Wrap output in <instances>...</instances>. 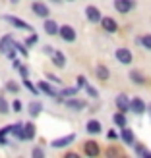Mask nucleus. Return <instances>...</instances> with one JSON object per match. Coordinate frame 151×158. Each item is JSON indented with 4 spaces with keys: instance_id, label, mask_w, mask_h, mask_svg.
<instances>
[{
    "instance_id": "nucleus-1",
    "label": "nucleus",
    "mask_w": 151,
    "mask_h": 158,
    "mask_svg": "<svg viewBox=\"0 0 151 158\" xmlns=\"http://www.w3.org/2000/svg\"><path fill=\"white\" fill-rule=\"evenodd\" d=\"M0 52H2L6 58L16 60L18 50H16V46H14V37L12 35H4L2 39H0Z\"/></svg>"
},
{
    "instance_id": "nucleus-2",
    "label": "nucleus",
    "mask_w": 151,
    "mask_h": 158,
    "mask_svg": "<svg viewBox=\"0 0 151 158\" xmlns=\"http://www.w3.org/2000/svg\"><path fill=\"white\" fill-rule=\"evenodd\" d=\"M37 85H39V89H41V93H45L47 97L54 98L56 102H64V98L60 97V91H56V89H54V87H52L49 81H39Z\"/></svg>"
},
{
    "instance_id": "nucleus-3",
    "label": "nucleus",
    "mask_w": 151,
    "mask_h": 158,
    "mask_svg": "<svg viewBox=\"0 0 151 158\" xmlns=\"http://www.w3.org/2000/svg\"><path fill=\"white\" fill-rule=\"evenodd\" d=\"M4 19H6L8 23H10V25H14L16 29H21V31H33V27H31L27 21L20 19L18 15H12V14H4Z\"/></svg>"
},
{
    "instance_id": "nucleus-4",
    "label": "nucleus",
    "mask_w": 151,
    "mask_h": 158,
    "mask_svg": "<svg viewBox=\"0 0 151 158\" xmlns=\"http://www.w3.org/2000/svg\"><path fill=\"white\" fill-rule=\"evenodd\" d=\"M31 12H33L35 15H39V18H43V19H47L51 15L49 6H47L43 0H33V4H31Z\"/></svg>"
},
{
    "instance_id": "nucleus-5",
    "label": "nucleus",
    "mask_w": 151,
    "mask_h": 158,
    "mask_svg": "<svg viewBox=\"0 0 151 158\" xmlns=\"http://www.w3.org/2000/svg\"><path fill=\"white\" fill-rule=\"evenodd\" d=\"M76 141V133H68V135H64V137H58V139H52L51 141V147L52 148H66V147H70Z\"/></svg>"
},
{
    "instance_id": "nucleus-6",
    "label": "nucleus",
    "mask_w": 151,
    "mask_h": 158,
    "mask_svg": "<svg viewBox=\"0 0 151 158\" xmlns=\"http://www.w3.org/2000/svg\"><path fill=\"white\" fill-rule=\"evenodd\" d=\"M58 37L62 39V41H66V43H74L76 41V29L72 25H60V31H58Z\"/></svg>"
},
{
    "instance_id": "nucleus-7",
    "label": "nucleus",
    "mask_w": 151,
    "mask_h": 158,
    "mask_svg": "<svg viewBox=\"0 0 151 158\" xmlns=\"http://www.w3.org/2000/svg\"><path fill=\"white\" fill-rule=\"evenodd\" d=\"M64 106H66L68 110H74V112H82V110L87 106V102H85V100H82V98L70 97V98H66V100H64Z\"/></svg>"
},
{
    "instance_id": "nucleus-8",
    "label": "nucleus",
    "mask_w": 151,
    "mask_h": 158,
    "mask_svg": "<svg viewBox=\"0 0 151 158\" xmlns=\"http://www.w3.org/2000/svg\"><path fill=\"white\" fill-rule=\"evenodd\" d=\"M130 112H134L136 116H141V114L147 112V104H145V102L141 100L140 97H136V98L130 100Z\"/></svg>"
},
{
    "instance_id": "nucleus-9",
    "label": "nucleus",
    "mask_w": 151,
    "mask_h": 158,
    "mask_svg": "<svg viewBox=\"0 0 151 158\" xmlns=\"http://www.w3.org/2000/svg\"><path fill=\"white\" fill-rule=\"evenodd\" d=\"M114 56H116V60L120 62V64H124V66H130L132 64V60H134V56H132V50H128V48H116V52H114Z\"/></svg>"
},
{
    "instance_id": "nucleus-10",
    "label": "nucleus",
    "mask_w": 151,
    "mask_h": 158,
    "mask_svg": "<svg viewBox=\"0 0 151 158\" xmlns=\"http://www.w3.org/2000/svg\"><path fill=\"white\" fill-rule=\"evenodd\" d=\"M136 8V2L134 0H114V10L118 14H128Z\"/></svg>"
},
{
    "instance_id": "nucleus-11",
    "label": "nucleus",
    "mask_w": 151,
    "mask_h": 158,
    "mask_svg": "<svg viewBox=\"0 0 151 158\" xmlns=\"http://www.w3.org/2000/svg\"><path fill=\"white\" fill-rule=\"evenodd\" d=\"M85 18L89 19L91 23H101L103 14H101V10H99L97 6H87L85 8Z\"/></svg>"
},
{
    "instance_id": "nucleus-12",
    "label": "nucleus",
    "mask_w": 151,
    "mask_h": 158,
    "mask_svg": "<svg viewBox=\"0 0 151 158\" xmlns=\"http://www.w3.org/2000/svg\"><path fill=\"white\" fill-rule=\"evenodd\" d=\"M114 104H116V108L120 110V112H130V98H128V94H124V93H120L118 97L114 98Z\"/></svg>"
},
{
    "instance_id": "nucleus-13",
    "label": "nucleus",
    "mask_w": 151,
    "mask_h": 158,
    "mask_svg": "<svg viewBox=\"0 0 151 158\" xmlns=\"http://www.w3.org/2000/svg\"><path fill=\"white\" fill-rule=\"evenodd\" d=\"M120 141H122L124 145H128V147H134V145H136V137H134V131L128 127V125L120 129Z\"/></svg>"
},
{
    "instance_id": "nucleus-14",
    "label": "nucleus",
    "mask_w": 151,
    "mask_h": 158,
    "mask_svg": "<svg viewBox=\"0 0 151 158\" xmlns=\"http://www.w3.org/2000/svg\"><path fill=\"white\" fill-rule=\"evenodd\" d=\"M12 135L18 141H27V137H25V123H23V122L12 123Z\"/></svg>"
},
{
    "instance_id": "nucleus-15",
    "label": "nucleus",
    "mask_w": 151,
    "mask_h": 158,
    "mask_svg": "<svg viewBox=\"0 0 151 158\" xmlns=\"http://www.w3.org/2000/svg\"><path fill=\"white\" fill-rule=\"evenodd\" d=\"M83 152L87 154V156H99V152H101V148H99V145H97V141H85V145H83Z\"/></svg>"
},
{
    "instance_id": "nucleus-16",
    "label": "nucleus",
    "mask_w": 151,
    "mask_h": 158,
    "mask_svg": "<svg viewBox=\"0 0 151 158\" xmlns=\"http://www.w3.org/2000/svg\"><path fill=\"white\" fill-rule=\"evenodd\" d=\"M51 60H52V66H56L58 69H64L66 68V56H64V52H62V50H54Z\"/></svg>"
},
{
    "instance_id": "nucleus-17",
    "label": "nucleus",
    "mask_w": 151,
    "mask_h": 158,
    "mask_svg": "<svg viewBox=\"0 0 151 158\" xmlns=\"http://www.w3.org/2000/svg\"><path fill=\"white\" fill-rule=\"evenodd\" d=\"M101 25H103V29H105L107 33H116V31H118V23H116V19L109 18V15H105V18L101 19Z\"/></svg>"
},
{
    "instance_id": "nucleus-18",
    "label": "nucleus",
    "mask_w": 151,
    "mask_h": 158,
    "mask_svg": "<svg viewBox=\"0 0 151 158\" xmlns=\"http://www.w3.org/2000/svg\"><path fill=\"white\" fill-rule=\"evenodd\" d=\"M41 112H43V102L41 100H31L29 104H27V114L31 118H37Z\"/></svg>"
},
{
    "instance_id": "nucleus-19",
    "label": "nucleus",
    "mask_w": 151,
    "mask_h": 158,
    "mask_svg": "<svg viewBox=\"0 0 151 158\" xmlns=\"http://www.w3.org/2000/svg\"><path fill=\"white\" fill-rule=\"evenodd\" d=\"M43 29H45V33L47 35H58V31H60V25L54 19H45V23H43Z\"/></svg>"
},
{
    "instance_id": "nucleus-20",
    "label": "nucleus",
    "mask_w": 151,
    "mask_h": 158,
    "mask_svg": "<svg viewBox=\"0 0 151 158\" xmlns=\"http://www.w3.org/2000/svg\"><path fill=\"white\" fill-rule=\"evenodd\" d=\"M101 129H103V125H101L99 120H89V122L85 123V131L89 133V135H99Z\"/></svg>"
},
{
    "instance_id": "nucleus-21",
    "label": "nucleus",
    "mask_w": 151,
    "mask_h": 158,
    "mask_svg": "<svg viewBox=\"0 0 151 158\" xmlns=\"http://www.w3.org/2000/svg\"><path fill=\"white\" fill-rule=\"evenodd\" d=\"M95 75H97V79H99V81H109L110 72H109V68H107V66L97 64V66H95Z\"/></svg>"
},
{
    "instance_id": "nucleus-22",
    "label": "nucleus",
    "mask_w": 151,
    "mask_h": 158,
    "mask_svg": "<svg viewBox=\"0 0 151 158\" xmlns=\"http://www.w3.org/2000/svg\"><path fill=\"white\" fill-rule=\"evenodd\" d=\"M113 122H114V125L116 127H126V125H128V120H126V114L124 112H120V110H118V112L113 116Z\"/></svg>"
},
{
    "instance_id": "nucleus-23",
    "label": "nucleus",
    "mask_w": 151,
    "mask_h": 158,
    "mask_svg": "<svg viewBox=\"0 0 151 158\" xmlns=\"http://www.w3.org/2000/svg\"><path fill=\"white\" fill-rule=\"evenodd\" d=\"M21 83L25 85V89H27L31 94H33V97H39L41 89H39V85H33V83H31V81H29V77H21Z\"/></svg>"
},
{
    "instance_id": "nucleus-24",
    "label": "nucleus",
    "mask_w": 151,
    "mask_h": 158,
    "mask_svg": "<svg viewBox=\"0 0 151 158\" xmlns=\"http://www.w3.org/2000/svg\"><path fill=\"white\" fill-rule=\"evenodd\" d=\"M12 68L16 69V72H20V75H21V77H29V69H27V66L23 64V62H20V60H14Z\"/></svg>"
},
{
    "instance_id": "nucleus-25",
    "label": "nucleus",
    "mask_w": 151,
    "mask_h": 158,
    "mask_svg": "<svg viewBox=\"0 0 151 158\" xmlns=\"http://www.w3.org/2000/svg\"><path fill=\"white\" fill-rule=\"evenodd\" d=\"M130 79H132V81L136 83V85H144V83L147 81L145 75L141 73V72H138V69H132V72H130Z\"/></svg>"
},
{
    "instance_id": "nucleus-26",
    "label": "nucleus",
    "mask_w": 151,
    "mask_h": 158,
    "mask_svg": "<svg viewBox=\"0 0 151 158\" xmlns=\"http://www.w3.org/2000/svg\"><path fill=\"white\" fill-rule=\"evenodd\" d=\"M134 152H136L138 156H144V158H151V152L147 151V148L141 145V143H136L134 145Z\"/></svg>"
},
{
    "instance_id": "nucleus-27",
    "label": "nucleus",
    "mask_w": 151,
    "mask_h": 158,
    "mask_svg": "<svg viewBox=\"0 0 151 158\" xmlns=\"http://www.w3.org/2000/svg\"><path fill=\"white\" fill-rule=\"evenodd\" d=\"M35 135H37L35 123H31V122H27V123H25V137H27V141H31V139H35Z\"/></svg>"
},
{
    "instance_id": "nucleus-28",
    "label": "nucleus",
    "mask_w": 151,
    "mask_h": 158,
    "mask_svg": "<svg viewBox=\"0 0 151 158\" xmlns=\"http://www.w3.org/2000/svg\"><path fill=\"white\" fill-rule=\"evenodd\" d=\"M14 46H16V50H18L23 58H27V56H29V50H27L29 46H27L25 43H18V41H14Z\"/></svg>"
},
{
    "instance_id": "nucleus-29",
    "label": "nucleus",
    "mask_w": 151,
    "mask_h": 158,
    "mask_svg": "<svg viewBox=\"0 0 151 158\" xmlns=\"http://www.w3.org/2000/svg\"><path fill=\"white\" fill-rule=\"evenodd\" d=\"M12 112V104H10V102H8L4 97H0V114H10Z\"/></svg>"
},
{
    "instance_id": "nucleus-30",
    "label": "nucleus",
    "mask_w": 151,
    "mask_h": 158,
    "mask_svg": "<svg viewBox=\"0 0 151 158\" xmlns=\"http://www.w3.org/2000/svg\"><path fill=\"white\" fill-rule=\"evenodd\" d=\"M78 91H79V87H78V85H76V87H66V89H62V91H60V97H76Z\"/></svg>"
},
{
    "instance_id": "nucleus-31",
    "label": "nucleus",
    "mask_w": 151,
    "mask_h": 158,
    "mask_svg": "<svg viewBox=\"0 0 151 158\" xmlns=\"http://www.w3.org/2000/svg\"><path fill=\"white\" fill-rule=\"evenodd\" d=\"M140 44L144 46L145 50H151V33H147V35H141V37H140Z\"/></svg>"
},
{
    "instance_id": "nucleus-32",
    "label": "nucleus",
    "mask_w": 151,
    "mask_h": 158,
    "mask_svg": "<svg viewBox=\"0 0 151 158\" xmlns=\"http://www.w3.org/2000/svg\"><path fill=\"white\" fill-rule=\"evenodd\" d=\"M4 89L8 91V93H12V94H18L20 93V85L16 83V81H6V87Z\"/></svg>"
},
{
    "instance_id": "nucleus-33",
    "label": "nucleus",
    "mask_w": 151,
    "mask_h": 158,
    "mask_svg": "<svg viewBox=\"0 0 151 158\" xmlns=\"http://www.w3.org/2000/svg\"><path fill=\"white\" fill-rule=\"evenodd\" d=\"M12 112H16V114L23 112V102H21L20 98H16V100L12 102Z\"/></svg>"
},
{
    "instance_id": "nucleus-34",
    "label": "nucleus",
    "mask_w": 151,
    "mask_h": 158,
    "mask_svg": "<svg viewBox=\"0 0 151 158\" xmlns=\"http://www.w3.org/2000/svg\"><path fill=\"white\" fill-rule=\"evenodd\" d=\"M85 93L89 94L91 98H97V97H99V91L95 89V87H91V85H87V87H85Z\"/></svg>"
},
{
    "instance_id": "nucleus-35",
    "label": "nucleus",
    "mask_w": 151,
    "mask_h": 158,
    "mask_svg": "<svg viewBox=\"0 0 151 158\" xmlns=\"http://www.w3.org/2000/svg\"><path fill=\"white\" fill-rule=\"evenodd\" d=\"M31 156H33V158H43L45 156V151H43L41 147H35L33 151H31Z\"/></svg>"
},
{
    "instance_id": "nucleus-36",
    "label": "nucleus",
    "mask_w": 151,
    "mask_h": 158,
    "mask_svg": "<svg viewBox=\"0 0 151 158\" xmlns=\"http://www.w3.org/2000/svg\"><path fill=\"white\" fill-rule=\"evenodd\" d=\"M37 41H39V35H37V33H33L31 37H27V39H25V44H27V46H33V44H37Z\"/></svg>"
},
{
    "instance_id": "nucleus-37",
    "label": "nucleus",
    "mask_w": 151,
    "mask_h": 158,
    "mask_svg": "<svg viewBox=\"0 0 151 158\" xmlns=\"http://www.w3.org/2000/svg\"><path fill=\"white\" fill-rule=\"evenodd\" d=\"M76 81H78V87H79V89H85V87L89 85V83H87V79H85V75H78Z\"/></svg>"
},
{
    "instance_id": "nucleus-38",
    "label": "nucleus",
    "mask_w": 151,
    "mask_h": 158,
    "mask_svg": "<svg viewBox=\"0 0 151 158\" xmlns=\"http://www.w3.org/2000/svg\"><path fill=\"white\" fill-rule=\"evenodd\" d=\"M47 79H49V81H52V83H62V79H60L58 75L51 73V72H47Z\"/></svg>"
},
{
    "instance_id": "nucleus-39",
    "label": "nucleus",
    "mask_w": 151,
    "mask_h": 158,
    "mask_svg": "<svg viewBox=\"0 0 151 158\" xmlns=\"http://www.w3.org/2000/svg\"><path fill=\"white\" fill-rule=\"evenodd\" d=\"M107 137H109L110 141H116V139H120V133H116L114 129H110V131L107 133Z\"/></svg>"
},
{
    "instance_id": "nucleus-40",
    "label": "nucleus",
    "mask_w": 151,
    "mask_h": 158,
    "mask_svg": "<svg viewBox=\"0 0 151 158\" xmlns=\"http://www.w3.org/2000/svg\"><path fill=\"white\" fill-rule=\"evenodd\" d=\"M54 50H56V48H52L51 44H45V46H43V52L47 54V56H52V54H54Z\"/></svg>"
},
{
    "instance_id": "nucleus-41",
    "label": "nucleus",
    "mask_w": 151,
    "mask_h": 158,
    "mask_svg": "<svg viewBox=\"0 0 151 158\" xmlns=\"http://www.w3.org/2000/svg\"><path fill=\"white\" fill-rule=\"evenodd\" d=\"M8 145V139H6V135H0V147H6Z\"/></svg>"
},
{
    "instance_id": "nucleus-42",
    "label": "nucleus",
    "mask_w": 151,
    "mask_h": 158,
    "mask_svg": "<svg viewBox=\"0 0 151 158\" xmlns=\"http://www.w3.org/2000/svg\"><path fill=\"white\" fill-rule=\"evenodd\" d=\"M10 4H14V6H18V4H20V0H10Z\"/></svg>"
},
{
    "instance_id": "nucleus-43",
    "label": "nucleus",
    "mask_w": 151,
    "mask_h": 158,
    "mask_svg": "<svg viewBox=\"0 0 151 158\" xmlns=\"http://www.w3.org/2000/svg\"><path fill=\"white\" fill-rule=\"evenodd\" d=\"M51 2H54V4H60V2H64V0H51Z\"/></svg>"
},
{
    "instance_id": "nucleus-44",
    "label": "nucleus",
    "mask_w": 151,
    "mask_h": 158,
    "mask_svg": "<svg viewBox=\"0 0 151 158\" xmlns=\"http://www.w3.org/2000/svg\"><path fill=\"white\" fill-rule=\"evenodd\" d=\"M147 112H149V116H151V104H149V106H147Z\"/></svg>"
},
{
    "instance_id": "nucleus-45",
    "label": "nucleus",
    "mask_w": 151,
    "mask_h": 158,
    "mask_svg": "<svg viewBox=\"0 0 151 158\" xmlns=\"http://www.w3.org/2000/svg\"><path fill=\"white\" fill-rule=\"evenodd\" d=\"M66 2H74V0H66Z\"/></svg>"
}]
</instances>
